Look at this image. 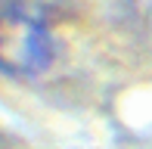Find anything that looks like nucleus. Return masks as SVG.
<instances>
[{
	"label": "nucleus",
	"instance_id": "f257e3e1",
	"mask_svg": "<svg viewBox=\"0 0 152 149\" xmlns=\"http://www.w3.org/2000/svg\"><path fill=\"white\" fill-rule=\"evenodd\" d=\"M53 59H56V37L37 12H0V72L12 78H34L50 69Z\"/></svg>",
	"mask_w": 152,
	"mask_h": 149
}]
</instances>
